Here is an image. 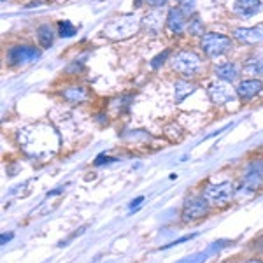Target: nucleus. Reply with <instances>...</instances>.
Here are the masks:
<instances>
[{
	"label": "nucleus",
	"instance_id": "nucleus-1",
	"mask_svg": "<svg viewBox=\"0 0 263 263\" xmlns=\"http://www.w3.org/2000/svg\"><path fill=\"white\" fill-rule=\"evenodd\" d=\"M139 30V18L134 14L121 16V18H114L104 27V35L114 41H121L126 37L134 35Z\"/></svg>",
	"mask_w": 263,
	"mask_h": 263
},
{
	"label": "nucleus",
	"instance_id": "nucleus-2",
	"mask_svg": "<svg viewBox=\"0 0 263 263\" xmlns=\"http://www.w3.org/2000/svg\"><path fill=\"white\" fill-rule=\"evenodd\" d=\"M202 49L211 58L221 57V54L232 49V39L223 35V33H205L202 37Z\"/></svg>",
	"mask_w": 263,
	"mask_h": 263
},
{
	"label": "nucleus",
	"instance_id": "nucleus-3",
	"mask_svg": "<svg viewBox=\"0 0 263 263\" xmlns=\"http://www.w3.org/2000/svg\"><path fill=\"white\" fill-rule=\"evenodd\" d=\"M200 65H202V60L197 53L193 51H181V53L176 54L172 62V67L174 70L181 72L184 76H193L200 70Z\"/></svg>",
	"mask_w": 263,
	"mask_h": 263
},
{
	"label": "nucleus",
	"instance_id": "nucleus-4",
	"mask_svg": "<svg viewBox=\"0 0 263 263\" xmlns=\"http://www.w3.org/2000/svg\"><path fill=\"white\" fill-rule=\"evenodd\" d=\"M209 213V202L203 197H192L184 202L182 207V221L190 223V221H197V219L203 218Z\"/></svg>",
	"mask_w": 263,
	"mask_h": 263
},
{
	"label": "nucleus",
	"instance_id": "nucleus-5",
	"mask_svg": "<svg viewBox=\"0 0 263 263\" xmlns=\"http://www.w3.org/2000/svg\"><path fill=\"white\" fill-rule=\"evenodd\" d=\"M232 195H233V184L230 181L219 182V184H211L203 192V197L207 198V202L216 203V205L228 203L232 200Z\"/></svg>",
	"mask_w": 263,
	"mask_h": 263
},
{
	"label": "nucleus",
	"instance_id": "nucleus-6",
	"mask_svg": "<svg viewBox=\"0 0 263 263\" xmlns=\"http://www.w3.org/2000/svg\"><path fill=\"white\" fill-rule=\"evenodd\" d=\"M41 57V53L32 46H14L7 53V60L11 65H18V63H30L35 62Z\"/></svg>",
	"mask_w": 263,
	"mask_h": 263
},
{
	"label": "nucleus",
	"instance_id": "nucleus-7",
	"mask_svg": "<svg viewBox=\"0 0 263 263\" xmlns=\"http://www.w3.org/2000/svg\"><path fill=\"white\" fill-rule=\"evenodd\" d=\"M263 181V162L261 160H254L248 165V168H246V174H244V188L254 190L260 188Z\"/></svg>",
	"mask_w": 263,
	"mask_h": 263
},
{
	"label": "nucleus",
	"instance_id": "nucleus-8",
	"mask_svg": "<svg viewBox=\"0 0 263 263\" xmlns=\"http://www.w3.org/2000/svg\"><path fill=\"white\" fill-rule=\"evenodd\" d=\"M207 93H209L211 100L214 102V104L218 105H223V104H228V102H232L233 99H235V95H233V90L230 86H228V83H213L209 86V90H207Z\"/></svg>",
	"mask_w": 263,
	"mask_h": 263
},
{
	"label": "nucleus",
	"instance_id": "nucleus-9",
	"mask_svg": "<svg viewBox=\"0 0 263 263\" xmlns=\"http://www.w3.org/2000/svg\"><path fill=\"white\" fill-rule=\"evenodd\" d=\"M233 37L242 44H260L263 42V28L251 27V28H235Z\"/></svg>",
	"mask_w": 263,
	"mask_h": 263
},
{
	"label": "nucleus",
	"instance_id": "nucleus-10",
	"mask_svg": "<svg viewBox=\"0 0 263 263\" xmlns=\"http://www.w3.org/2000/svg\"><path fill=\"white\" fill-rule=\"evenodd\" d=\"M188 16L182 12L179 7H174V9L168 11L167 14V27L168 30L174 33H182L186 30V25H188Z\"/></svg>",
	"mask_w": 263,
	"mask_h": 263
},
{
	"label": "nucleus",
	"instance_id": "nucleus-11",
	"mask_svg": "<svg viewBox=\"0 0 263 263\" xmlns=\"http://www.w3.org/2000/svg\"><path fill=\"white\" fill-rule=\"evenodd\" d=\"M261 11L260 0H235L233 4V12L242 18H251V16L258 14Z\"/></svg>",
	"mask_w": 263,
	"mask_h": 263
},
{
	"label": "nucleus",
	"instance_id": "nucleus-12",
	"mask_svg": "<svg viewBox=\"0 0 263 263\" xmlns=\"http://www.w3.org/2000/svg\"><path fill=\"white\" fill-rule=\"evenodd\" d=\"M263 84L260 79H246L239 84V88H237V95L240 97L242 100H251L254 95H258V93L261 91Z\"/></svg>",
	"mask_w": 263,
	"mask_h": 263
},
{
	"label": "nucleus",
	"instance_id": "nucleus-13",
	"mask_svg": "<svg viewBox=\"0 0 263 263\" xmlns=\"http://www.w3.org/2000/svg\"><path fill=\"white\" fill-rule=\"evenodd\" d=\"M216 76L224 83H233L239 76V70H237L235 63H221L216 67Z\"/></svg>",
	"mask_w": 263,
	"mask_h": 263
},
{
	"label": "nucleus",
	"instance_id": "nucleus-14",
	"mask_svg": "<svg viewBox=\"0 0 263 263\" xmlns=\"http://www.w3.org/2000/svg\"><path fill=\"white\" fill-rule=\"evenodd\" d=\"M174 90H176V102L177 104H181L186 97H190L192 93H195L197 86L192 83H186V81H177L176 86H174Z\"/></svg>",
	"mask_w": 263,
	"mask_h": 263
},
{
	"label": "nucleus",
	"instance_id": "nucleus-15",
	"mask_svg": "<svg viewBox=\"0 0 263 263\" xmlns=\"http://www.w3.org/2000/svg\"><path fill=\"white\" fill-rule=\"evenodd\" d=\"M88 97V93L84 88H79V86H74V88H67L63 91V99H67L69 102H74V104H79V102H84Z\"/></svg>",
	"mask_w": 263,
	"mask_h": 263
},
{
	"label": "nucleus",
	"instance_id": "nucleus-16",
	"mask_svg": "<svg viewBox=\"0 0 263 263\" xmlns=\"http://www.w3.org/2000/svg\"><path fill=\"white\" fill-rule=\"evenodd\" d=\"M37 39H39V44L42 48H49L53 44V30H51L49 25H41L37 28Z\"/></svg>",
	"mask_w": 263,
	"mask_h": 263
},
{
	"label": "nucleus",
	"instance_id": "nucleus-17",
	"mask_svg": "<svg viewBox=\"0 0 263 263\" xmlns=\"http://www.w3.org/2000/svg\"><path fill=\"white\" fill-rule=\"evenodd\" d=\"M142 23H144V27L147 28V30H153V32H156L160 28V25H162V16L158 14V12H149V14L146 16V18L142 20Z\"/></svg>",
	"mask_w": 263,
	"mask_h": 263
},
{
	"label": "nucleus",
	"instance_id": "nucleus-18",
	"mask_svg": "<svg viewBox=\"0 0 263 263\" xmlns=\"http://www.w3.org/2000/svg\"><path fill=\"white\" fill-rule=\"evenodd\" d=\"M58 30H60V32H58V33H60V37H72L76 32H78V30H76V27L70 23L69 20L60 21V23H58Z\"/></svg>",
	"mask_w": 263,
	"mask_h": 263
},
{
	"label": "nucleus",
	"instance_id": "nucleus-19",
	"mask_svg": "<svg viewBox=\"0 0 263 263\" xmlns=\"http://www.w3.org/2000/svg\"><path fill=\"white\" fill-rule=\"evenodd\" d=\"M188 32L192 33V35H203V21L198 18V16H195V18L190 21Z\"/></svg>",
	"mask_w": 263,
	"mask_h": 263
},
{
	"label": "nucleus",
	"instance_id": "nucleus-20",
	"mask_svg": "<svg viewBox=\"0 0 263 263\" xmlns=\"http://www.w3.org/2000/svg\"><path fill=\"white\" fill-rule=\"evenodd\" d=\"M177 2H179V9L184 12L186 16L195 12V2H197V0H177Z\"/></svg>",
	"mask_w": 263,
	"mask_h": 263
},
{
	"label": "nucleus",
	"instance_id": "nucleus-21",
	"mask_svg": "<svg viewBox=\"0 0 263 263\" xmlns=\"http://www.w3.org/2000/svg\"><path fill=\"white\" fill-rule=\"evenodd\" d=\"M248 70L254 72V74L263 76V58H258V60H249V63H248Z\"/></svg>",
	"mask_w": 263,
	"mask_h": 263
},
{
	"label": "nucleus",
	"instance_id": "nucleus-22",
	"mask_svg": "<svg viewBox=\"0 0 263 263\" xmlns=\"http://www.w3.org/2000/svg\"><path fill=\"white\" fill-rule=\"evenodd\" d=\"M168 54H171V51L165 49L162 54H158V57L153 58V60H151V67H153V69H158V67H162L163 63H165V60L168 58Z\"/></svg>",
	"mask_w": 263,
	"mask_h": 263
},
{
	"label": "nucleus",
	"instance_id": "nucleus-23",
	"mask_svg": "<svg viewBox=\"0 0 263 263\" xmlns=\"http://www.w3.org/2000/svg\"><path fill=\"white\" fill-rule=\"evenodd\" d=\"M116 158H109L107 155H100L99 158L95 160V165H104V163H109V162H114Z\"/></svg>",
	"mask_w": 263,
	"mask_h": 263
},
{
	"label": "nucleus",
	"instance_id": "nucleus-24",
	"mask_svg": "<svg viewBox=\"0 0 263 263\" xmlns=\"http://www.w3.org/2000/svg\"><path fill=\"white\" fill-rule=\"evenodd\" d=\"M195 235H184V237H181V239H177V240H174V242L171 244H167L163 249H167V248H172V246H177V244H181V242H184V240H190V239H193Z\"/></svg>",
	"mask_w": 263,
	"mask_h": 263
},
{
	"label": "nucleus",
	"instance_id": "nucleus-25",
	"mask_svg": "<svg viewBox=\"0 0 263 263\" xmlns=\"http://www.w3.org/2000/svg\"><path fill=\"white\" fill-rule=\"evenodd\" d=\"M147 4H149L151 7H155V9H158V7H162L165 6V4L168 2V0H146Z\"/></svg>",
	"mask_w": 263,
	"mask_h": 263
},
{
	"label": "nucleus",
	"instance_id": "nucleus-26",
	"mask_svg": "<svg viewBox=\"0 0 263 263\" xmlns=\"http://www.w3.org/2000/svg\"><path fill=\"white\" fill-rule=\"evenodd\" d=\"M142 200H144V197H137L135 200H132V203H130V209H134V207H139L142 203Z\"/></svg>",
	"mask_w": 263,
	"mask_h": 263
},
{
	"label": "nucleus",
	"instance_id": "nucleus-27",
	"mask_svg": "<svg viewBox=\"0 0 263 263\" xmlns=\"http://www.w3.org/2000/svg\"><path fill=\"white\" fill-rule=\"evenodd\" d=\"M11 239H12V233H2V237H0V242L6 244L7 240H11Z\"/></svg>",
	"mask_w": 263,
	"mask_h": 263
},
{
	"label": "nucleus",
	"instance_id": "nucleus-28",
	"mask_svg": "<svg viewBox=\"0 0 263 263\" xmlns=\"http://www.w3.org/2000/svg\"><path fill=\"white\" fill-rule=\"evenodd\" d=\"M256 248L260 249V251H263V237H260V239L256 240Z\"/></svg>",
	"mask_w": 263,
	"mask_h": 263
},
{
	"label": "nucleus",
	"instance_id": "nucleus-29",
	"mask_svg": "<svg viewBox=\"0 0 263 263\" xmlns=\"http://www.w3.org/2000/svg\"><path fill=\"white\" fill-rule=\"evenodd\" d=\"M63 192V186H62V188H58V190H54V192H49L48 195H49V197H54V195H58V193H62Z\"/></svg>",
	"mask_w": 263,
	"mask_h": 263
},
{
	"label": "nucleus",
	"instance_id": "nucleus-30",
	"mask_svg": "<svg viewBox=\"0 0 263 263\" xmlns=\"http://www.w3.org/2000/svg\"><path fill=\"white\" fill-rule=\"evenodd\" d=\"M244 263H263L261 260H249V261H244Z\"/></svg>",
	"mask_w": 263,
	"mask_h": 263
},
{
	"label": "nucleus",
	"instance_id": "nucleus-31",
	"mask_svg": "<svg viewBox=\"0 0 263 263\" xmlns=\"http://www.w3.org/2000/svg\"><path fill=\"white\" fill-rule=\"evenodd\" d=\"M2 2H7V0H2Z\"/></svg>",
	"mask_w": 263,
	"mask_h": 263
},
{
	"label": "nucleus",
	"instance_id": "nucleus-32",
	"mask_svg": "<svg viewBox=\"0 0 263 263\" xmlns=\"http://www.w3.org/2000/svg\"><path fill=\"white\" fill-rule=\"evenodd\" d=\"M46 263H49V261H46Z\"/></svg>",
	"mask_w": 263,
	"mask_h": 263
}]
</instances>
